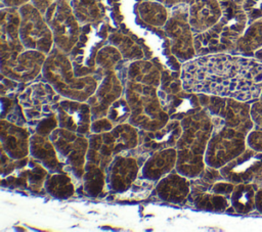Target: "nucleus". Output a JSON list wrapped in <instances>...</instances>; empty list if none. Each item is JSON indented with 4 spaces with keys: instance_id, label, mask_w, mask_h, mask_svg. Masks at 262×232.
Masks as SVG:
<instances>
[{
    "instance_id": "nucleus-1",
    "label": "nucleus",
    "mask_w": 262,
    "mask_h": 232,
    "mask_svg": "<svg viewBox=\"0 0 262 232\" xmlns=\"http://www.w3.org/2000/svg\"><path fill=\"white\" fill-rule=\"evenodd\" d=\"M183 88L191 93L253 102L262 92V62L251 56L213 53L181 65Z\"/></svg>"
},
{
    "instance_id": "nucleus-2",
    "label": "nucleus",
    "mask_w": 262,
    "mask_h": 232,
    "mask_svg": "<svg viewBox=\"0 0 262 232\" xmlns=\"http://www.w3.org/2000/svg\"><path fill=\"white\" fill-rule=\"evenodd\" d=\"M182 133L176 143L177 161L175 171L193 179L206 167L205 152L213 131L210 112L204 107L196 113L180 121Z\"/></svg>"
},
{
    "instance_id": "nucleus-3",
    "label": "nucleus",
    "mask_w": 262,
    "mask_h": 232,
    "mask_svg": "<svg viewBox=\"0 0 262 232\" xmlns=\"http://www.w3.org/2000/svg\"><path fill=\"white\" fill-rule=\"evenodd\" d=\"M222 16L209 30L193 35L196 56L213 53H232L248 26V16L242 5L231 0H219Z\"/></svg>"
},
{
    "instance_id": "nucleus-4",
    "label": "nucleus",
    "mask_w": 262,
    "mask_h": 232,
    "mask_svg": "<svg viewBox=\"0 0 262 232\" xmlns=\"http://www.w3.org/2000/svg\"><path fill=\"white\" fill-rule=\"evenodd\" d=\"M41 74L62 98L87 101L98 86L96 75L76 76L68 54L55 46L47 54Z\"/></svg>"
},
{
    "instance_id": "nucleus-5",
    "label": "nucleus",
    "mask_w": 262,
    "mask_h": 232,
    "mask_svg": "<svg viewBox=\"0 0 262 232\" xmlns=\"http://www.w3.org/2000/svg\"><path fill=\"white\" fill-rule=\"evenodd\" d=\"M124 97L131 108L128 123L138 130H158L170 121L159 99L157 87L125 82Z\"/></svg>"
},
{
    "instance_id": "nucleus-6",
    "label": "nucleus",
    "mask_w": 262,
    "mask_h": 232,
    "mask_svg": "<svg viewBox=\"0 0 262 232\" xmlns=\"http://www.w3.org/2000/svg\"><path fill=\"white\" fill-rule=\"evenodd\" d=\"M211 118L213 131L206 148L205 164L220 169L246 150L249 134L226 126L217 115L211 114Z\"/></svg>"
},
{
    "instance_id": "nucleus-7",
    "label": "nucleus",
    "mask_w": 262,
    "mask_h": 232,
    "mask_svg": "<svg viewBox=\"0 0 262 232\" xmlns=\"http://www.w3.org/2000/svg\"><path fill=\"white\" fill-rule=\"evenodd\" d=\"M49 138L57 152L61 172L76 180L82 179L88 150V139L85 135L58 127L49 135Z\"/></svg>"
},
{
    "instance_id": "nucleus-8",
    "label": "nucleus",
    "mask_w": 262,
    "mask_h": 232,
    "mask_svg": "<svg viewBox=\"0 0 262 232\" xmlns=\"http://www.w3.org/2000/svg\"><path fill=\"white\" fill-rule=\"evenodd\" d=\"M25 115L27 128H34L41 120L56 115L55 108L62 97L47 81H37L29 85L17 96Z\"/></svg>"
},
{
    "instance_id": "nucleus-9",
    "label": "nucleus",
    "mask_w": 262,
    "mask_h": 232,
    "mask_svg": "<svg viewBox=\"0 0 262 232\" xmlns=\"http://www.w3.org/2000/svg\"><path fill=\"white\" fill-rule=\"evenodd\" d=\"M49 26L54 46L69 54L79 41L82 27L77 20L68 0H55L44 14Z\"/></svg>"
},
{
    "instance_id": "nucleus-10",
    "label": "nucleus",
    "mask_w": 262,
    "mask_h": 232,
    "mask_svg": "<svg viewBox=\"0 0 262 232\" xmlns=\"http://www.w3.org/2000/svg\"><path fill=\"white\" fill-rule=\"evenodd\" d=\"M163 29L170 41L171 53L179 62L184 63L196 57L187 3L169 8V17Z\"/></svg>"
},
{
    "instance_id": "nucleus-11",
    "label": "nucleus",
    "mask_w": 262,
    "mask_h": 232,
    "mask_svg": "<svg viewBox=\"0 0 262 232\" xmlns=\"http://www.w3.org/2000/svg\"><path fill=\"white\" fill-rule=\"evenodd\" d=\"M20 15L19 37L25 49L37 50L46 55L54 47L52 32L44 15L31 3L18 8Z\"/></svg>"
},
{
    "instance_id": "nucleus-12",
    "label": "nucleus",
    "mask_w": 262,
    "mask_h": 232,
    "mask_svg": "<svg viewBox=\"0 0 262 232\" xmlns=\"http://www.w3.org/2000/svg\"><path fill=\"white\" fill-rule=\"evenodd\" d=\"M199 98L202 106L210 114L221 118L226 126L247 134L254 129V123L250 113L251 102L208 94H199Z\"/></svg>"
},
{
    "instance_id": "nucleus-13",
    "label": "nucleus",
    "mask_w": 262,
    "mask_h": 232,
    "mask_svg": "<svg viewBox=\"0 0 262 232\" xmlns=\"http://www.w3.org/2000/svg\"><path fill=\"white\" fill-rule=\"evenodd\" d=\"M181 133L182 127L180 121L177 120H170L163 128L158 130H138V145L125 152L134 156L141 169L145 160L152 153L175 147Z\"/></svg>"
},
{
    "instance_id": "nucleus-14",
    "label": "nucleus",
    "mask_w": 262,
    "mask_h": 232,
    "mask_svg": "<svg viewBox=\"0 0 262 232\" xmlns=\"http://www.w3.org/2000/svg\"><path fill=\"white\" fill-rule=\"evenodd\" d=\"M46 54L32 49L1 58V76L18 83L33 82L42 73Z\"/></svg>"
},
{
    "instance_id": "nucleus-15",
    "label": "nucleus",
    "mask_w": 262,
    "mask_h": 232,
    "mask_svg": "<svg viewBox=\"0 0 262 232\" xmlns=\"http://www.w3.org/2000/svg\"><path fill=\"white\" fill-rule=\"evenodd\" d=\"M223 178L235 184L252 183L262 187V152L251 147L219 169Z\"/></svg>"
},
{
    "instance_id": "nucleus-16",
    "label": "nucleus",
    "mask_w": 262,
    "mask_h": 232,
    "mask_svg": "<svg viewBox=\"0 0 262 232\" xmlns=\"http://www.w3.org/2000/svg\"><path fill=\"white\" fill-rule=\"evenodd\" d=\"M49 175L48 170L32 156L16 159L15 170L1 179L4 187L26 189L38 193L44 187L45 180Z\"/></svg>"
},
{
    "instance_id": "nucleus-17",
    "label": "nucleus",
    "mask_w": 262,
    "mask_h": 232,
    "mask_svg": "<svg viewBox=\"0 0 262 232\" xmlns=\"http://www.w3.org/2000/svg\"><path fill=\"white\" fill-rule=\"evenodd\" d=\"M58 127L82 135H90L92 115L86 101L62 98L55 108Z\"/></svg>"
},
{
    "instance_id": "nucleus-18",
    "label": "nucleus",
    "mask_w": 262,
    "mask_h": 232,
    "mask_svg": "<svg viewBox=\"0 0 262 232\" xmlns=\"http://www.w3.org/2000/svg\"><path fill=\"white\" fill-rule=\"evenodd\" d=\"M140 166L137 159L127 152L116 154L105 170L108 188L116 193L127 191L138 178Z\"/></svg>"
},
{
    "instance_id": "nucleus-19",
    "label": "nucleus",
    "mask_w": 262,
    "mask_h": 232,
    "mask_svg": "<svg viewBox=\"0 0 262 232\" xmlns=\"http://www.w3.org/2000/svg\"><path fill=\"white\" fill-rule=\"evenodd\" d=\"M124 93V86L116 72L102 77L95 92L86 101L90 105L92 121L104 118L110 106Z\"/></svg>"
},
{
    "instance_id": "nucleus-20",
    "label": "nucleus",
    "mask_w": 262,
    "mask_h": 232,
    "mask_svg": "<svg viewBox=\"0 0 262 232\" xmlns=\"http://www.w3.org/2000/svg\"><path fill=\"white\" fill-rule=\"evenodd\" d=\"M214 182L216 181L207 180L201 176L190 179V193L187 201L201 211H227L230 207V196L220 195L213 192L211 185Z\"/></svg>"
},
{
    "instance_id": "nucleus-21",
    "label": "nucleus",
    "mask_w": 262,
    "mask_h": 232,
    "mask_svg": "<svg viewBox=\"0 0 262 232\" xmlns=\"http://www.w3.org/2000/svg\"><path fill=\"white\" fill-rule=\"evenodd\" d=\"M20 15L18 8L2 7L0 22L1 58L25 50L19 37Z\"/></svg>"
},
{
    "instance_id": "nucleus-22",
    "label": "nucleus",
    "mask_w": 262,
    "mask_h": 232,
    "mask_svg": "<svg viewBox=\"0 0 262 232\" xmlns=\"http://www.w3.org/2000/svg\"><path fill=\"white\" fill-rule=\"evenodd\" d=\"M31 133L27 127L1 120V150L13 159H21L30 154Z\"/></svg>"
},
{
    "instance_id": "nucleus-23",
    "label": "nucleus",
    "mask_w": 262,
    "mask_h": 232,
    "mask_svg": "<svg viewBox=\"0 0 262 232\" xmlns=\"http://www.w3.org/2000/svg\"><path fill=\"white\" fill-rule=\"evenodd\" d=\"M158 96L164 110L169 114L170 120L181 121L204 108L201 104L199 94L188 92L185 89L169 95L158 90Z\"/></svg>"
},
{
    "instance_id": "nucleus-24",
    "label": "nucleus",
    "mask_w": 262,
    "mask_h": 232,
    "mask_svg": "<svg viewBox=\"0 0 262 232\" xmlns=\"http://www.w3.org/2000/svg\"><path fill=\"white\" fill-rule=\"evenodd\" d=\"M221 16L219 0H191L188 3V22L193 35L209 30Z\"/></svg>"
},
{
    "instance_id": "nucleus-25",
    "label": "nucleus",
    "mask_w": 262,
    "mask_h": 232,
    "mask_svg": "<svg viewBox=\"0 0 262 232\" xmlns=\"http://www.w3.org/2000/svg\"><path fill=\"white\" fill-rule=\"evenodd\" d=\"M86 163L101 168L104 172L116 155V142L112 131L88 135Z\"/></svg>"
},
{
    "instance_id": "nucleus-26",
    "label": "nucleus",
    "mask_w": 262,
    "mask_h": 232,
    "mask_svg": "<svg viewBox=\"0 0 262 232\" xmlns=\"http://www.w3.org/2000/svg\"><path fill=\"white\" fill-rule=\"evenodd\" d=\"M156 193L163 201L175 204H181L188 200L190 193V179L179 174L171 172L156 184Z\"/></svg>"
},
{
    "instance_id": "nucleus-27",
    "label": "nucleus",
    "mask_w": 262,
    "mask_h": 232,
    "mask_svg": "<svg viewBox=\"0 0 262 232\" xmlns=\"http://www.w3.org/2000/svg\"><path fill=\"white\" fill-rule=\"evenodd\" d=\"M176 161L177 150L175 147L157 151L145 160L140 169V175L144 179L158 182L175 169Z\"/></svg>"
},
{
    "instance_id": "nucleus-28",
    "label": "nucleus",
    "mask_w": 262,
    "mask_h": 232,
    "mask_svg": "<svg viewBox=\"0 0 262 232\" xmlns=\"http://www.w3.org/2000/svg\"><path fill=\"white\" fill-rule=\"evenodd\" d=\"M30 154L33 158L42 164L49 173L61 172V166L57 152L49 136L31 134Z\"/></svg>"
},
{
    "instance_id": "nucleus-29",
    "label": "nucleus",
    "mask_w": 262,
    "mask_h": 232,
    "mask_svg": "<svg viewBox=\"0 0 262 232\" xmlns=\"http://www.w3.org/2000/svg\"><path fill=\"white\" fill-rule=\"evenodd\" d=\"M131 82L159 88L161 83V71L156 63L139 59L131 61L126 69L124 83Z\"/></svg>"
},
{
    "instance_id": "nucleus-30",
    "label": "nucleus",
    "mask_w": 262,
    "mask_h": 232,
    "mask_svg": "<svg viewBox=\"0 0 262 232\" xmlns=\"http://www.w3.org/2000/svg\"><path fill=\"white\" fill-rule=\"evenodd\" d=\"M262 47V18L250 22L235 44L233 54L254 57Z\"/></svg>"
},
{
    "instance_id": "nucleus-31",
    "label": "nucleus",
    "mask_w": 262,
    "mask_h": 232,
    "mask_svg": "<svg viewBox=\"0 0 262 232\" xmlns=\"http://www.w3.org/2000/svg\"><path fill=\"white\" fill-rule=\"evenodd\" d=\"M258 186L252 183L235 184L230 196V208L241 215L256 211L255 196Z\"/></svg>"
},
{
    "instance_id": "nucleus-32",
    "label": "nucleus",
    "mask_w": 262,
    "mask_h": 232,
    "mask_svg": "<svg viewBox=\"0 0 262 232\" xmlns=\"http://www.w3.org/2000/svg\"><path fill=\"white\" fill-rule=\"evenodd\" d=\"M44 188L49 195L57 199H68L76 192L74 178L64 172L49 173Z\"/></svg>"
},
{
    "instance_id": "nucleus-33",
    "label": "nucleus",
    "mask_w": 262,
    "mask_h": 232,
    "mask_svg": "<svg viewBox=\"0 0 262 232\" xmlns=\"http://www.w3.org/2000/svg\"><path fill=\"white\" fill-rule=\"evenodd\" d=\"M139 17L147 25L163 28L169 17V8L156 0H144L137 6Z\"/></svg>"
},
{
    "instance_id": "nucleus-34",
    "label": "nucleus",
    "mask_w": 262,
    "mask_h": 232,
    "mask_svg": "<svg viewBox=\"0 0 262 232\" xmlns=\"http://www.w3.org/2000/svg\"><path fill=\"white\" fill-rule=\"evenodd\" d=\"M70 4L80 25L98 24L103 17L102 8L97 0H71Z\"/></svg>"
},
{
    "instance_id": "nucleus-35",
    "label": "nucleus",
    "mask_w": 262,
    "mask_h": 232,
    "mask_svg": "<svg viewBox=\"0 0 262 232\" xmlns=\"http://www.w3.org/2000/svg\"><path fill=\"white\" fill-rule=\"evenodd\" d=\"M81 180L82 189L89 197H97L106 184L105 172L101 168L87 163Z\"/></svg>"
},
{
    "instance_id": "nucleus-36",
    "label": "nucleus",
    "mask_w": 262,
    "mask_h": 232,
    "mask_svg": "<svg viewBox=\"0 0 262 232\" xmlns=\"http://www.w3.org/2000/svg\"><path fill=\"white\" fill-rule=\"evenodd\" d=\"M107 41L120 51L123 58L126 60L134 61L143 59L144 57V52L141 47L132 38L125 34L120 32L111 33L107 36Z\"/></svg>"
},
{
    "instance_id": "nucleus-37",
    "label": "nucleus",
    "mask_w": 262,
    "mask_h": 232,
    "mask_svg": "<svg viewBox=\"0 0 262 232\" xmlns=\"http://www.w3.org/2000/svg\"><path fill=\"white\" fill-rule=\"evenodd\" d=\"M116 142V154L135 148L138 145V129L130 123L115 126L112 130Z\"/></svg>"
},
{
    "instance_id": "nucleus-38",
    "label": "nucleus",
    "mask_w": 262,
    "mask_h": 232,
    "mask_svg": "<svg viewBox=\"0 0 262 232\" xmlns=\"http://www.w3.org/2000/svg\"><path fill=\"white\" fill-rule=\"evenodd\" d=\"M122 54L114 45L110 44L100 47L95 58L96 73L94 75L99 74L101 77H103L108 73L115 72L116 66L122 60Z\"/></svg>"
},
{
    "instance_id": "nucleus-39",
    "label": "nucleus",
    "mask_w": 262,
    "mask_h": 232,
    "mask_svg": "<svg viewBox=\"0 0 262 232\" xmlns=\"http://www.w3.org/2000/svg\"><path fill=\"white\" fill-rule=\"evenodd\" d=\"M131 114V108L124 96L117 99L108 108L106 118L113 123L114 126L128 122Z\"/></svg>"
},
{
    "instance_id": "nucleus-40",
    "label": "nucleus",
    "mask_w": 262,
    "mask_h": 232,
    "mask_svg": "<svg viewBox=\"0 0 262 232\" xmlns=\"http://www.w3.org/2000/svg\"><path fill=\"white\" fill-rule=\"evenodd\" d=\"M156 182L149 181L147 179L144 178H140V179H136L134 181V183L131 185V187L125 191L124 193L128 195V199H141V198H145L151 191L154 185Z\"/></svg>"
},
{
    "instance_id": "nucleus-41",
    "label": "nucleus",
    "mask_w": 262,
    "mask_h": 232,
    "mask_svg": "<svg viewBox=\"0 0 262 232\" xmlns=\"http://www.w3.org/2000/svg\"><path fill=\"white\" fill-rule=\"evenodd\" d=\"M4 120H6L14 125L21 126V127H27V123H28V120L25 115L24 109L18 101L15 103V105L12 107V109L6 114Z\"/></svg>"
},
{
    "instance_id": "nucleus-42",
    "label": "nucleus",
    "mask_w": 262,
    "mask_h": 232,
    "mask_svg": "<svg viewBox=\"0 0 262 232\" xmlns=\"http://www.w3.org/2000/svg\"><path fill=\"white\" fill-rule=\"evenodd\" d=\"M250 113L254 123V129L262 131V92L258 99L251 102Z\"/></svg>"
},
{
    "instance_id": "nucleus-43",
    "label": "nucleus",
    "mask_w": 262,
    "mask_h": 232,
    "mask_svg": "<svg viewBox=\"0 0 262 232\" xmlns=\"http://www.w3.org/2000/svg\"><path fill=\"white\" fill-rule=\"evenodd\" d=\"M115 126L113 125V123L106 118H100L97 120L92 121L91 126H90V134L91 133H104V132H108L112 131L113 128Z\"/></svg>"
},
{
    "instance_id": "nucleus-44",
    "label": "nucleus",
    "mask_w": 262,
    "mask_h": 232,
    "mask_svg": "<svg viewBox=\"0 0 262 232\" xmlns=\"http://www.w3.org/2000/svg\"><path fill=\"white\" fill-rule=\"evenodd\" d=\"M247 145L257 151L262 152V131L253 129L247 137Z\"/></svg>"
},
{
    "instance_id": "nucleus-45",
    "label": "nucleus",
    "mask_w": 262,
    "mask_h": 232,
    "mask_svg": "<svg viewBox=\"0 0 262 232\" xmlns=\"http://www.w3.org/2000/svg\"><path fill=\"white\" fill-rule=\"evenodd\" d=\"M55 0H31V3L44 15L48 7L54 2Z\"/></svg>"
},
{
    "instance_id": "nucleus-46",
    "label": "nucleus",
    "mask_w": 262,
    "mask_h": 232,
    "mask_svg": "<svg viewBox=\"0 0 262 232\" xmlns=\"http://www.w3.org/2000/svg\"><path fill=\"white\" fill-rule=\"evenodd\" d=\"M31 2V0H1L2 7H12L19 8L20 6Z\"/></svg>"
},
{
    "instance_id": "nucleus-47",
    "label": "nucleus",
    "mask_w": 262,
    "mask_h": 232,
    "mask_svg": "<svg viewBox=\"0 0 262 232\" xmlns=\"http://www.w3.org/2000/svg\"><path fill=\"white\" fill-rule=\"evenodd\" d=\"M158 2H161L162 4H164L167 8H172L176 5L182 4V3H189L191 0H156Z\"/></svg>"
},
{
    "instance_id": "nucleus-48",
    "label": "nucleus",
    "mask_w": 262,
    "mask_h": 232,
    "mask_svg": "<svg viewBox=\"0 0 262 232\" xmlns=\"http://www.w3.org/2000/svg\"><path fill=\"white\" fill-rule=\"evenodd\" d=\"M255 202H256V211L262 214V187L259 188L256 192Z\"/></svg>"
},
{
    "instance_id": "nucleus-49",
    "label": "nucleus",
    "mask_w": 262,
    "mask_h": 232,
    "mask_svg": "<svg viewBox=\"0 0 262 232\" xmlns=\"http://www.w3.org/2000/svg\"><path fill=\"white\" fill-rule=\"evenodd\" d=\"M254 57H255L256 59H258L259 61H261V62H262V47H261L260 49H258V50L255 52Z\"/></svg>"
},
{
    "instance_id": "nucleus-50",
    "label": "nucleus",
    "mask_w": 262,
    "mask_h": 232,
    "mask_svg": "<svg viewBox=\"0 0 262 232\" xmlns=\"http://www.w3.org/2000/svg\"><path fill=\"white\" fill-rule=\"evenodd\" d=\"M232 2H234V3H236V4H238V5H242L243 6V4H244V2L246 1V0H231Z\"/></svg>"
}]
</instances>
